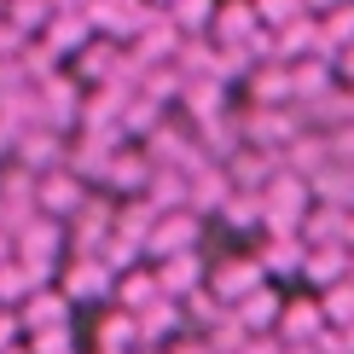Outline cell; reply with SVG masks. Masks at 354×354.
Returning <instances> with one entry per match:
<instances>
[{
    "label": "cell",
    "mask_w": 354,
    "mask_h": 354,
    "mask_svg": "<svg viewBox=\"0 0 354 354\" xmlns=\"http://www.w3.org/2000/svg\"><path fill=\"white\" fill-rule=\"evenodd\" d=\"M35 122L58 128V134L82 128V82L64 76V70H53L47 82H35Z\"/></svg>",
    "instance_id": "6da1fadb"
},
{
    "label": "cell",
    "mask_w": 354,
    "mask_h": 354,
    "mask_svg": "<svg viewBox=\"0 0 354 354\" xmlns=\"http://www.w3.org/2000/svg\"><path fill=\"white\" fill-rule=\"evenodd\" d=\"M82 203H87V180H82L76 169L58 163V169H47V174H35V209H41V215L70 221Z\"/></svg>",
    "instance_id": "7a4b0ae2"
},
{
    "label": "cell",
    "mask_w": 354,
    "mask_h": 354,
    "mask_svg": "<svg viewBox=\"0 0 354 354\" xmlns=\"http://www.w3.org/2000/svg\"><path fill=\"white\" fill-rule=\"evenodd\" d=\"M151 174H157V163L145 157V145H134V151H122V145H116V151L105 157V169H99V186L116 192V198H122V192H128V198H145Z\"/></svg>",
    "instance_id": "3957f363"
},
{
    "label": "cell",
    "mask_w": 354,
    "mask_h": 354,
    "mask_svg": "<svg viewBox=\"0 0 354 354\" xmlns=\"http://www.w3.org/2000/svg\"><path fill=\"white\" fill-rule=\"evenodd\" d=\"M70 308H76V302H70L58 285H35V290L24 297L18 319H24L29 337H53V331H70Z\"/></svg>",
    "instance_id": "277c9868"
},
{
    "label": "cell",
    "mask_w": 354,
    "mask_h": 354,
    "mask_svg": "<svg viewBox=\"0 0 354 354\" xmlns=\"http://www.w3.org/2000/svg\"><path fill=\"white\" fill-rule=\"evenodd\" d=\"M53 285L64 290L70 302H93V297H105V290H111V268H105V256H76V250H70V256L58 261Z\"/></svg>",
    "instance_id": "5b68a950"
},
{
    "label": "cell",
    "mask_w": 354,
    "mask_h": 354,
    "mask_svg": "<svg viewBox=\"0 0 354 354\" xmlns=\"http://www.w3.org/2000/svg\"><path fill=\"white\" fill-rule=\"evenodd\" d=\"M198 232H203L198 209H163V215L151 221V232H145V250H151L157 261H163V256H180V250L198 244Z\"/></svg>",
    "instance_id": "8992f818"
},
{
    "label": "cell",
    "mask_w": 354,
    "mask_h": 354,
    "mask_svg": "<svg viewBox=\"0 0 354 354\" xmlns=\"http://www.w3.org/2000/svg\"><path fill=\"white\" fill-rule=\"evenodd\" d=\"M64 151H70V134H58V128H24L18 140H12V157H18L24 169H35V174H47L64 163Z\"/></svg>",
    "instance_id": "52a82bcc"
},
{
    "label": "cell",
    "mask_w": 354,
    "mask_h": 354,
    "mask_svg": "<svg viewBox=\"0 0 354 354\" xmlns=\"http://www.w3.org/2000/svg\"><path fill=\"white\" fill-rule=\"evenodd\" d=\"M302 279H308L314 290L343 285V279H354V250H348V244H308V256H302Z\"/></svg>",
    "instance_id": "ba28073f"
},
{
    "label": "cell",
    "mask_w": 354,
    "mask_h": 354,
    "mask_svg": "<svg viewBox=\"0 0 354 354\" xmlns=\"http://www.w3.org/2000/svg\"><path fill=\"white\" fill-rule=\"evenodd\" d=\"M261 261L256 256H227V261H215V273H209V297H221V302H239V297H250V290L261 285Z\"/></svg>",
    "instance_id": "9c48e42d"
},
{
    "label": "cell",
    "mask_w": 354,
    "mask_h": 354,
    "mask_svg": "<svg viewBox=\"0 0 354 354\" xmlns=\"http://www.w3.org/2000/svg\"><path fill=\"white\" fill-rule=\"evenodd\" d=\"M35 41H41L53 58H76L87 41H93V24H87V12H53L47 29H41Z\"/></svg>",
    "instance_id": "30bf717a"
},
{
    "label": "cell",
    "mask_w": 354,
    "mask_h": 354,
    "mask_svg": "<svg viewBox=\"0 0 354 354\" xmlns=\"http://www.w3.org/2000/svg\"><path fill=\"white\" fill-rule=\"evenodd\" d=\"M209 285V273H203V261H198V250H180V256H163L157 261V290L163 297H192V290H203Z\"/></svg>",
    "instance_id": "8fae6325"
},
{
    "label": "cell",
    "mask_w": 354,
    "mask_h": 354,
    "mask_svg": "<svg viewBox=\"0 0 354 354\" xmlns=\"http://www.w3.org/2000/svg\"><path fill=\"white\" fill-rule=\"evenodd\" d=\"M250 105H297L285 58H261V64H250Z\"/></svg>",
    "instance_id": "7c38bea8"
},
{
    "label": "cell",
    "mask_w": 354,
    "mask_h": 354,
    "mask_svg": "<svg viewBox=\"0 0 354 354\" xmlns=\"http://www.w3.org/2000/svg\"><path fill=\"white\" fill-rule=\"evenodd\" d=\"M319 331H326V314H319V302H314V297L279 308V326H273L279 343H319Z\"/></svg>",
    "instance_id": "4fadbf2b"
},
{
    "label": "cell",
    "mask_w": 354,
    "mask_h": 354,
    "mask_svg": "<svg viewBox=\"0 0 354 354\" xmlns=\"http://www.w3.org/2000/svg\"><path fill=\"white\" fill-rule=\"evenodd\" d=\"M279 157H285V169H290V174H302V180H314V174H319V169L331 163V134H326V128H319V134H314V128H302V134L290 140V145H285Z\"/></svg>",
    "instance_id": "5bb4252c"
},
{
    "label": "cell",
    "mask_w": 354,
    "mask_h": 354,
    "mask_svg": "<svg viewBox=\"0 0 354 354\" xmlns=\"http://www.w3.org/2000/svg\"><path fill=\"white\" fill-rule=\"evenodd\" d=\"M261 29V18H256V0H221L215 6V24H209V41H244Z\"/></svg>",
    "instance_id": "9a60e30c"
},
{
    "label": "cell",
    "mask_w": 354,
    "mask_h": 354,
    "mask_svg": "<svg viewBox=\"0 0 354 354\" xmlns=\"http://www.w3.org/2000/svg\"><path fill=\"white\" fill-rule=\"evenodd\" d=\"M279 308H285V297H279V290H250V297H239L232 302V319H239V326L250 331V337H261V331H273L279 326Z\"/></svg>",
    "instance_id": "2e32d148"
},
{
    "label": "cell",
    "mask_w": 354,
    "mask_h": 354,
    "mask_svg": "<svg viewBox=\"0 0 354 354\" xmlns=\"http://www.w3.org/2000/svg\"><path fill=\"white\" fill-rule=\"evenodd\" d=\"M308 192H314V203H331V209H354V163H331L308 180Z\"/></svg>",
    "instance_id": "e0dca14e"
},
{
    "label": "cell",
    "mask_w": 354,
    "mask_h": 354,
    "mask_svg": "<svg viewBox=\"0 0 354 354\" xmlns=\"http://www.w3.org/2000/svg\"><path fill=\"white\" fill-rule=\"evenodd\" d=\"M354 41V0H343V6H331V12H319V53H343Z\"/></svg>",
    "instance_id": "ac0fdd59"
},
{
    "label": "cell",
    "mask_w": 354,
    "mask_h": 354,
    "mask_svg": "<svg viewBox=\"0 0 354 354\" xmlns=\"http://www.w3.org/2000/svg\"><path fill=\"white\" fill-rule=\"evenodd\" d=\"M319 314H326L331 331H348L354 326V279H343V285L319 290Z\"/></svg>",
    "instance_id": "d6986e66"
},
{
    "label": "cell",
    "mask_w": 354,
    "mask_h": 354,
    "mask_svg": "<svg viewBox=\"0 0 354 354\" xmlns=\"http://www.w3.org/2000/svg\"><path fill=\"white\" fill-rule=\"evenodd\" d=\"M215 6H221V0H174L169 18H174V29H180V35H209Z\"/></svg>",
    "instance_id": "ffe728a7"
},
{
    "label": "cell",
    "mask_w": 354,
    "mask_h": 354,
    "mask_svg": "<svg viewBox=\"0 0 354 354\" xmlns=\"http://www.w3.org/2000/svg\"><path fill=\"white\" fill-rule=\"evenodd\" d=\"M116 297H122L128 314H134V308H145L151 297H163V290H157V273H134V279H122V285H116Z\"/></svg>",
    "instance_id": "44dd1931"
},
{
    "label": "cell",
    "mask_w": 354,
    "mask_h": 354,
    "mask_svg": "<svg viewBox=\"0 0 354 354\" xmlns=\"http://www.w3.org/2000/svg\"><path fill=\"white\" fill-rule=\"evenodd\" d=\"M302 0H256V18L268 24V29H279V24H290V18H302Z\"/></svg>",
    "instance_id": "7402d4cb"
},
{
    "label": "cell",
    "mask_w": 354,
    "mask_h": 354,
    "mask_svg": "<svg viewBox=\"0 0 354 354\" xmlns=\"http://www.w3.org/2000/svg\"><path fill=\"white\" fill-rule=\"evenodd\" d=\"M331 70H337V82H343V87H354V41H348L343 53H331Z\"/></svg>",
    "instance_id": "603a6c76"
},
{
    "label": "cell",
    "mask_w": 354,
    "mask_h": 354,
    "mask_svg": "<svg viewBox=\"0 0 354 354\" xmlns=\"http://www.w3.org/2000/svg\"><path fill=\"white\" fill-rule=\"evenodd\" d=\"M302 6H308V12H314V18H319V12H331V6H343V0H302Z\"/></svg>",
    "instance_id": "cb8c5ba5"
},
{
    "label": "cell",
    "mask_w": 354,
    "mask_h": 354,
    "mask_svg": "<svg viewBox=\"0 0 354 354\" xmlns=\"http://www.w3.org/2000/svg\"><path fill=\"white\" fill-rule=\"evenodd\" d=\"M151 6H157V12H169V6H174V0H151Z\"/></svg>",
    "instance_id": "d4e9b609"
},
{
    "label": "cell",
    "mask_w": 354,
    "mask_h": 354,
    "mask_svg": "<svg viewBox=\"0 0 354 354\" xmlns=\"http://www.w3.org/2000/svg\"><path fill=\"white\" fill-rule=\"evenodd\" d=\"M0 354H29V348H0Z\"/></svg>",
    "instance_id": "484cf974"
}]
</instances>
